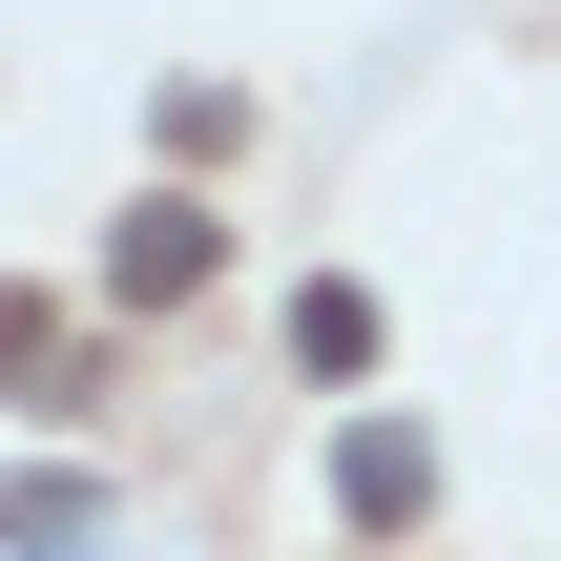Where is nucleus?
I'll return each mask as SVG.
<instances>
[{
  "label": "nucleus",
  "mask_w": 561,
  "mask_h": 561,
  "mask_svg": "<svg viewBox=\"0 0 561 561\" xmlns=\"http://www.w3.org/2000/svg\"><path fill=\"white\" fill-rule=\"evenodd\" d=\"M333 520H354V541H416V520H437V437H416V416H354V437H333Z\"/></svg>",
  "instance_id": "obj_1"
},
{
  "label": "nucleus",
  "mask_w": 561,
  "mask_h": 561,
  "mask_svg": "<svg viewBox=\"0 0 561 561\" xmlns=\"http://www.w3.org/2000/svg\"><path fill=\"white\" fill-rule=\"evenodd\" d=\"M104 291H125V312H187V291H208V208H125V229H104Z\"/></svg>",
  "instance_id": "obj_2"
},
{
  "label": "nucleus",
  "mask_w": 561,
  "mask_h": 561,
  "mask_svg": "<svg viewBox=\"0 0 561 561\" xmlns=\"http://www.w3.org/2000/svg\"><path fill=\"white\" fill-rule=\"evenodd\" d=\"M291 375H375V291H291Z\"/></svg>",
  "instance_id": "obj_3"
}]
</instances>
